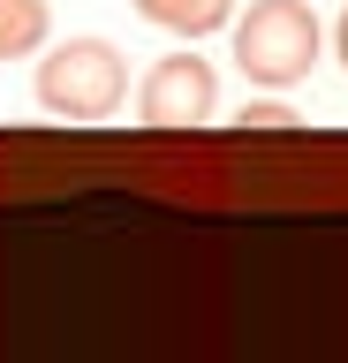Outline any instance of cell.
Returning <instances> with one entry per match:
<instances>
[{
	"instance_id": "cell-1",
	"label": "cell",
	"mask_w": 348,
	"mask_h": 363,
	"mask_svg": "<svg viewBox=\"0 0 348 363\" xmlns=\"http://www.w3.org/2000/svg\"><path fill=\"white\" fill-rule=\"evenodd\" d=\"M318 16L303 0H250V16H235V68L265 91H288L318 68Z\"/></svg>"
},
{
	"instance_id": "cell-2",
	"label": "cell",
	"mask_w": 348,
	"mask_h": 363,
	"mask_svg": "<svg viewBox=\"0 0 348 363\" xmlns=\"http://www.w3.org/2000/svg\"><path fill=\"white\" fill-rule=\"evenodd\" d=\"M129 99V61L106 38H61L38 61V106L61 121H106Z\"/></svg>"
},
{
	"instance_id": "cell-3",
	"label": "cell",
	"mask_w": 348,
	"mask_h": 363,
	"mask_svg": "<svg viewBox=\"0 0 348 363\" xmlns=\"http://www.w3.org/2000/svg\"><path fill=\"white\" fill-rule=\"evenodd\" d=\"M212 106H220V76H212V61H197V53H167V61H152V76H144L137 91V113L144 129H197V121H212Z\"/></svg>"
},
{
	"instance_id": "cell-4",
	"label": "cell",
	"mask_w": 348,
	"mask_h": 363,
	"mask_svg": "<svg viewBox=\"0 0 348 363\" xmlns=\"http://www.w3.org/2000/svg\"><path fill=\"white\" fill-rule=\"evenodd\" d=\"M137 16L174 30V38H205V30H220L235 16V0H137Z\"/></svg>"
},
{
	"instance_id": "cell-5",
	"label": "cell",
	"mask_w": 348,
	"mask_h": 363,
	"mask_svg": "<svg viewBox=\"0 0 348 363\" xmlns=\"http://www.w3.org/2000/svg\"><path fill=\"white\" fill-rule=\"evenodd\" d=\"M46 45V0H0V61H23Z\"/></svg>"
},
{
	"instance_id": "cell-6",
	"label": "cell",
	"mask_w": 348,
	"mask_h": 363,
	"mask_svg": "<svg viewBox=\"0 0 348 363\" xmlns=\"http://www.w3.org/2000/svg\"><path fill=\"white\" fill-rule=\"evenodd\" d=\"M288 121H296L288 106H242V129H288Z\"/></svg>"
},
{
	"instance_id": "cell-7",
	"label": "cell",
	"mask_w": 348,
	"mask_h": 363,
	"mask_svg": "<svg viewBox=\"0 0 348 363\" xmlns=\"http://www.w3.org/2000/svg\"><path fill=\"white\" fill-rule=\"evenodd\" d=\"M333 45H341V68H348V16H341V30H333Z\"/></svg>"
}]
</instances>
